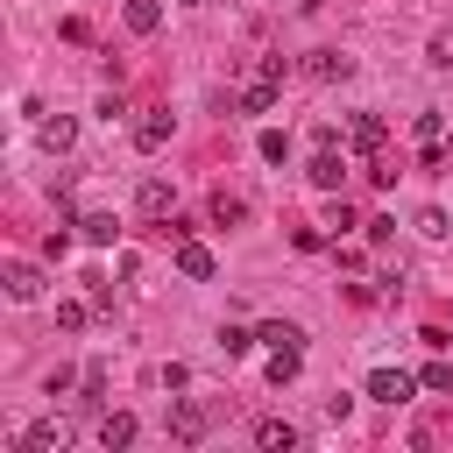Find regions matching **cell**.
Returning a JSON list of instances; mask_svg holds the SVG:
<instances>
[{
  "label": "cell",
  "mask_w": 453,
  "mask_h": 453,
  "mask_svg": "<svg viewBox=\"0 0 453 453\" xmlns=\"http://www.w3.org/2000/svg\"><path fill=\"white\" fill-rule=\"evenodd\" d=\"M411 389H418V375H403V368H375L368 375V396L375 403H411Z\"/></svg>",
  "instance_id": "6da1fadb"
},
{
  "label": "cell",
  "mask_w": 453,
  "mask_h": 453,
  "mask_svg": "<svg viewBox=\"0 0 453 453\" xmlns=\"http://www.w3.org/2000/svg\"><path fill=\"white\" fill-rule=\"evenodd\" d=\"M304 177H311L319 191H340V184H347V156H333V149H319V156L304 163Z\"/></svg>",
  "instance_id": "7a4b0ae2"
},
{
  "label": "cell",
  "mask_w": 453,
  "mask_h": 453,
  "mask_svg": "<svg viewBox=\"0 0 453 453\" xmlns=\"http://www.w3.org/2000/svg\"><path fill=\"white\" fill-rule=\"evenodd\" d=\"M177 276H191V283H205V276H212V248L184 234V241H177Z\"/></svg>",
  "instance_id": "3957f363"
},
{
  "label": "cell",
  "mask_w": 453,
  "mask_h": 453,
  "mask_svg": "<svg viewBox=\"0 0 453 453\" xmlns=\"http://www.w3.org/2000/svg\"><path fill=\"white\" fill-rule=\"evenodd\" d=\"M170 439H177V446H198V439H205V411H198V403H170Z\"/></svg>",
  "instance_id": "277c9868"
},
{
  "label": "cell",
  "mask_w": 453,
  "mask_h": 453,
  "mask_svg": "<svg viewBox=\"0 0 453 453\" xmlns=\"http://www.w3.org/2000/svg\"><path fill=\"white\" fill-rule=\"evenodd\" d=\"M64 446H71V425H57V418L28 425V439H21V453H64Z\"/></svg>",
  "instance_id": "5b68a950"
},
{
  "label": "cell",
  "mask_w": 453,
  "mask_h": 453,
  "mask_svg": "<svg viewBox=\"0 0 453 453\" xmlns=\"http://www.w3.org/2000/svg\"><path fill=\"white\" fill-rule=\"evenodd\" d=\"M382 134H389V127H382V113H354V120H347V142H354L361 156H375V149H382Z\"/></svg>",
  "instance_id": "8992f818"
},
{
  "label": "cell",
  "mask_w": 453,
  "mask_h": 453,
  "mask_svg": "<svg viewBox=\"0 0 453 453\" xmlns=\"http://www.w3.org/2000/svg\"><path fill=\"white\" fill-rule=\"evenodd\" d=\"M7 297H14V304L42 297V269H35V262H7Z\"/></svg>",
  "instance_id": "52a82bcc"
},
{
  "label": "cell",
  "mask_w": 453,
  "mask_h": 453,
  "mask_svg": "<svg viewBox=\"0 0 453 453\" xmlns=\"http://www.w3.org/2000/svg\"><path fill=\"white\" fill-rule=\"evenodd\" d=\"M255 446H262V453H290V446H297V425H290V418H262V425H255Z\"/></svg>",
  "instance_id": "ba28073f"
},
{
  "label": "cell",
  "mask_w": 453,
  "mask_h": 453,
  "mask_svg": "<svg viewBox=\"0 0 453 453\" xmlns=\"http://www.w3.org/2000/svg\"><path fill=\"white\" fill-rule=\"evenodd\" d=\"M276 92H283L276 78H255V85H241V92H234V106H241V113H269V106H276Z\"/></svg>",
  "instance_id": "9c48e42d"
},
{
  "label": "cell",
  "mask_w": 453,
  "mask_h": 453,
  "mask_svg": "<svg viewBox=\"0 0 453 453\" xmlns=\"http://www.w3.org/2000/svg\"><path fill=\"white\" fill-rule=\"evenodd\" d=\"M163 142H170V113H142V120H134V149H142V156H156Z\"/></svg>",
  "instance_id": "30bf717a"
},
{
  "label": "cell",
  "mask_w": 453,
  "mask_h": 453,
  "mask_svg": "<svg viewBox=\"0 0 453 453\" xmlns=\"http://www.w3.org/2000/svg\"><path fill=\"white\" fill-rule=\"evenodd\" d=\"M134 205H142V219H170V205H177V191H170V184H163V177H149V184H142V198H134Z\"/></svg>",
  "instance_id": "8fae6325"
},
{
  "label": "cell",
  "mask_w": 453,
  "mask_h": 453,
  "mask_svg": "<svg viewBox=\"0 0 453 453\" xmlns=\"http://www.w3.org/2000/svg\"><path fill=\"white\" fill-rule=\"evenodd\" d=\"M99 446H106V453L134 446V418H127V411H106V418H99Z\"/></svg>",
  "instance_id": "7c38bea8"
},
{
  "label": "cell",
  "mask_w": 453,
  "mask_h": 453,
  "mask_svg": "<svg viewBox=\"0 0 453 453\" xmlns=\"http://www.w3.org/2000/svg\"><path fill=\"white\" fill-rule=\"evenodd\" d=\"M304 71L333 85V78H347V71H354V57H340V50H311V64H304Z\"/></svg>",
  "instance_id": "4fadbf2b"
},
{
  "label": "cell",
  "mask_w": 453,
  "mask_h": 453,
  "mask_svg": "<svg viewBox=\"0 0 453 453\" xmlns=\"http://www.w3.org/2000/svg\"><path fill=\"white\" fill-rule=\"evenodd\" d=\"M297 361H304V347H269V382H276V389L297 382Z\"/></svg>",
  "instance_id": "5bb4252c"
},
{
  "label": "cell",
  "mask_w": 453,
  "mask_h": 453,
  "mask_svg": "<svg viewBox=\"0 0 453 453\" xmlns=\"http://www.w3.org/2000/svg\"><path fill=\"white\" fill-rule=\"evenodd\" d=\"M127 28L134 35H156L163 28V0H127Z\"/></svg>",
  "instance_id": "9a60e30c"
},
{
  "label": "cell",
  "mask_w": 453,
  "mask_h": 453,
  "mask_svg": "<svg viewBox=\"0 0 453 453\" xmlns=\"http://www.w3.org/2000/svg\"><path fill=\"white\" fill-rule=\"evenodd\" d=\"M35 134H42V149H71V142H78V120H64V113H57V120H42Z\"/></svg>",
  "instance_id": "2e32d148"
},
{
  "label": "cell",
  "mask_w": 453,
  "mask_h": 453,
  "mask_svg": "<svg viewBox=\"0 0 453 453\" xmlns=\"http://www.w3.org/2000/svg\"><path fill=\"white\" fill-rule=\"evenodd\" d=\"M78 234H85L92 248H106V241H113L120 226H113V212H85V219H78Z\"/></svg>",
  "instance_id": "e0dca14e"
},
{
  "label": "cell",
  "mask_w": 453,
  "mask_h": 453,
  "mask_svg": "<svg viewBox=\"0 0 453 453\" xmlns=\"http://www.w3.org/2000/svg\"><path fill=\"white\" fill-rule=\"evenodd\" d=\"M234 219H248V205L234 191H212V226H234Z\"/></svg>",
  "instance_id": "ac0fdd59"
},
{
  "label": "cell",
  "mask_w": 453,
  "mask_h": 453,
  "mask_svg": "<svg viewBox=\"0 0 453 453\" xmlns=\"http://www.w3.org/2000/svg\"><path fill=\"white\" fill-rule=\"evenodd\" d=\"M255 340H269V347H304V333H297L290 319H269V326H262Z\"/></svg>",
  "instance_id": "d6986e66"
},
{
  "label": "cell",
  "mask_w": 453,
  "mask_h": 453,
  "mask_svg": "<svg viewBox=\"0 0 453 453\" xmlns=\"http://www.w3.org/2000/svg\"><path fill=\"white\" fill-rule=\"evenodd\" d=\"M418 382H425V389H432V396H453V361H432V368H425V375H418Z\"/></svg>",
  "instance_id": "ffe728a7"
},
{
  "label": "cell",
  "mask_w": 453,
  "mask_h": 453,
  "mask_svg": "<svg viewBox=\"0 0 453 453\" xmlns=\"http://www.w3.org/2000/svg\"><path fill=\"white\" fill-rule=\"evenodd\" d=\"M248 347H255V333H241V326H219V354H226V361H234V354H248Z\"/></svg>",
  "instance_id": "44dd1931"
},
{
  "label": "cell",
  "mask_w": 453,
  "mask_h": 453,
  "mask_svg": "<svg viewBox=\"0 0 453 453\" xmlns=\"http://www.w3.org/2000/svg\"><path fill=\"white\" fill-rule=\"evenodd\" d=\"M446 226H453V219H446V212H439V205H425V212H418V234H425V241H439V234H446Z\"/></svg>",
  "instance_id": "7402d4cb"
},
{
  "label": "cell",
  "mask_w": 453,
  "mask_h": 453,
  "mask_svg": "<svg viewBox=\"0 0 453 453\" xmlns=\"http://www.w3.org/2000/svg\"><path fill=\"white\" fill-rule=\"evenodd\" d=\"M85 311H92V304H78V297H71V304H57V326H64V333H78V326H85Z\"/></svg>",
  "instance_id": "603a6c76"
},
{
  "label": "cell",
  "mask_w": 453,
  "mask_h": 453,
  "mask_svg": "<svg viewBox=\"0 0 453 453\" xmlns=\"http://www.w3.org/2000/svg\"><path fill=\"white\" fill-rule=\"evenodd\" d=\"M439 134H446V120H439V113H418V142H425V149H432V142H439Z\"/></svg>",
  "instance_id": "cb8c5ba5"
},
{
  "label": "cell",
  "mask_w": 453,
  "mask_h": 453,
  "mask_svg": "<svg viewBox=\"0 0 453 453\" xmlns=\"http://www.w3.org/2000/svg\"><path fill=\"white\" fill-rule=\"evenodd\" d=\"M432 64H453V28H446V35L432 42Z\"/></svg>",
  "instance_id": "d4e9b609"
},
{
  "label": "cell",
  "mask_w": 453,
  "mask_h": 453,
  "mask_svg": "<svg viewBox=\"0 0 453 453\" xmlns=\"http://www.w3.org/2000/svg\"><path fill=\"white\" fill-rule=\"evenodd\" d=\"M290 7H304V14H311V7H326V0H290Z\"/></svg>",
  "instance_id": "484cf974"
},
{
  "label": "cell",
  "mask_w": 453,
  "mask_h": 453,
  "mask_svg": "<svg viewBox=\"0 0 453 453\" xmlns=\"http://www.w3.org/2000/svg\"><path fill=\"white\" fill-rule=\"evenodd\" d=\"M184 7H191V0H184Z\"/></svg>",
  "instance_id": "4316f807"
}]
</instances>
